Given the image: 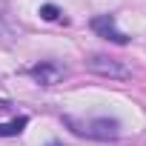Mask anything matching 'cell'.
Masks as SVG:
<instances>
[{"mask_svg": "<svg viewBox=\"0 0 146 146\" xmlns=\"http://www.w3.org/2000/svg\"><path fill=\"white\" fill-rule=\"evenodd\" d=\"M29 75H32L40 86H54V83H60V80L66 78V66H60V63H54V60H40L37 66L29 69Z\"/></svg>", "mask_w": 146, "mask_h": 146, "instance_id": "3", "label": "cell"}, {"mask_svg": "<svg viewBox=\"0 0 146 146\" xmlns=\"http://www.w3.org/2000/svg\"><path fill=\"white\" fill-rule=\"evenodd\" d=\"M40 17H43V20H57V17H60V9L52 6V3H46V6H40Z\"/></svg>", "mask_w": 146, "mask_h": 146, "instance_id": "6", "label": "cell"}, {"mask_svg": "<svg viewBox=\"0 0 146 146\" xmlns=\"http://www.w3.org/2000/svg\"><path fill=\"white\" fill-rule=\"evenodd\" d=\"M52 146H60V143H52Z\"/></svg>", "mask_w": 146, "mask_h": 146, "instance_id": "8", "label": "cell"}, {"mask_svg": "<svg viewBox=\"0 0 146 146\" xmlns=\"http://www.w3.org/2000/svg\"><path fill=\"white\" fill-rule=\"evenodd\" d=\"M92 29H95V35H100L103 40H112V43H117V46H126V43H129V37H126L123 32H117L112 15H98V17H92Z\"/></svg>", "mask_w": 146, "mask_h": 146, "instance_id": "4", "label": "cell"}, {"mask_svg": "<svg viewBox=\"0 0 146 146\" xmlns=\"http://www.w3.org/2000/svg\"><path fill=\"white\" fill-rule=\"evenodd\" d=\"M3 32H6V29H3V23H0V35H3Z\"/></svg>", "mask_w": 146, "mask_h": 146, "instance_id": "7", "label": "cell"}, {"mask_svg": "<svg viewBox=\"0 0 146 146\" xmlns=\"http://www.w3.org/2000/svg\"><path fill=\"white\" fill-rule=\"evenodd\" d=\"M63 123L89 140H115L120 135V123L112 117H75V115H63Z\"/></svg>", "mask_w": 146, "mask_h": 146, "instance_id": "1", "label": "cell"}, {"mask_svg": "<svg viewBox=\"0 0 146 146\" xmlns=\"http://www.w3.org/2000/svg\"><path fill=\"white\" fill-rule=\"evenodd\" d=\"M86 69H92L95 75H103V78H115V80H126L132 78V69L117 63L115 57H106V54H92L86 57Z\"/></svg>", "mask_w": 146, "mask_h": 146, "instance_id": "2", "label": "cell"}, {"mask_svg": "<svg viewBox=\"0 0 146 146\" xmlns=\"http://www.w3.org/2000/svg\"><path fill=\"white\" fill-rule=\"evenodd\" d=\"M26 126H29V117H15L9 123H0V137H17Z\"/></svg>", "mask_w": 146, "mask_h": 146, "instance_id": "5", "label": "cell"}]
</instances>
